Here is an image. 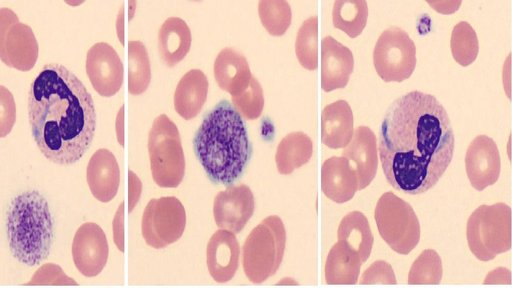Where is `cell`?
I'll return each instance as SVG.
<instances>
[{"mask_svg":"<svg viewBox=\"0 0 512 288\" xmlns=\"http://www.w3.org/2000/svg\"><path fill=\"white\" fill-rule=\"evenodd\" d=\"M354 133L353 113L345 100L327 105L321 115V140L331 149L344 148Z\"/></svg>","mask_w":512,"mask_h":288,"instance_id":"obj_21","label":"cell"},{"mask_svg":"<svg viewBox=\"0 0 512 288\" xmlns=\"http://www.w3.org/2000/svg\"><path fill=\"white\" fill-rule=\"evenodd\" d=\"M151 80L148 53L141 41L128 42V92L139 95L146 91Z\"/></svg>","mask_w":512,"mask_h":288,"instance_id":"obj_29","label":"cell"},{"mask_svg":"<svg viewBox=\"0 0 512 288\" xmlns=\"http://www.w3.org/2000/svg\"><path fill=\"white\" fill-rule=\"evenodd\" d=\"M240 246L234 233L219 229L209 239L206 263L210 276L217 283L230 281L239 266Z\"/></svg>","mask_w":512,"mask_h":288,"instance_id":"obj_17","label":"cell"},{"mask_svg":"<svg viewBox=\"0 0 512 288\" xmlns=\"http://www.w3.org/2000/svg\"><path fill=\"white\" fill-rule=\"evenodd\" d=\"M295 53L301 66L313 71L318 67V17L311 16L300 26Z\"/></svg>","mask_w":512,"mask_h":288,"instance_id":"obj_30","label":"cell"},{"mask_svg":"<svg viewBox=\"0 0 512 288\" xmlns=\"http://www.w3.org/2000/svg\"><path fill=\"white\" fill-rule=\"evenodd\" d=\"M124 107L122 106L117 114L116 122H115V129L117 134V139L121 146L124 145Z\"/></svg>","mask_w":512,"mask_h":288,"instance_id":"obj_42","label":"cell"},{"mask_svg":"<svg viewBox=\"0 0 512 288\" xmlns=\"http://www.w3.org/2000/svg\"><path fill=\"white\" fill-rule=\"evenodd\" d=\"M16 120V104L11 91L0 85V138L7 136Z\"/></svg>","mask_w":512,"mask_h":288,"instance_id":"obj_37","label":"cell"},{"mask_svg":"<svg viewBox=\"0 0 512 288\" xmlns=\"http://www.w3.org/2000/svg\"><path fill=\"white\" fill-rule=\"evenodd\" d=\"M231 99L235 110L245 119L254 120L262 114L264 107L263 89L253 76L247 88L231 96Z\"/></svg>","mask_w":512,"mask_h":288,"instance_id":"obj_34","label":"cell"},{"mask_svg":"<svg viewBox=\"0 0 512 288\" xmlns=\"http://www.w3.org/2000/svg\"><path fill=\"white\" fill-rule=\"evenodd\" d=\"M338 243L355 253L362 263L371 254L374 237L366 216L360 211L346 214L338 227Z\"/></svg>","mask_w":512,"mask_h":288,"instance_id":"obj_25","label":"cell"},{"mask_svg":"<svg viewBox=\"0 0 512 288\" xmlns=\"http://www.w3.org/2000/svg\"><path fill=\"white\" fill-rule=\"evenodd\" d=\"M442 274V261L439 254L434 249H425L413 262L407 282L410 285H438Z\"/></svg>","mask_w":512,"mask_h":288,"instance_id":"obj_32","label":"cell"},{"mask_svg":"<svg viewBox=\"0 0 512 288\" xmlns=\"http://www.w3.org/2000/svg\"><path fill=\"white\" fill-rule=\"evenodd\" d=\"M429 5H431L436 11L441 13H449L447 10L450 9L452 12L456 11L458 7L461 4V1L458 2H450V1H444V2H428Z\"/></svg>","mask_w":512,"mask_h":288,"instance_id":"obj_41","label":"cell"},{"mask_svg":"<svg viewBox=\"0 0 512 288\" xmlns=\"http://www.w3.org/2000/svg\"><path fill=\"white\" fill-rule=\"evenodd\" d=\"M31 133L50 161L69 165L90 147L96 128L91 94L82 81L59 63L43 66L28 93Z\"/></svg>","mask_w":512,"mask_h":288,"instance_id":"obj_2","label":"cell"},{"mask_svg":"<svg viewBox=\"0 0 512 288\" xmlns=\"http://www.w3.org/2000/svg\"><path fill=\"white\" fill-rule=\"evenodd\" d=\"M373 64L385 82L408 79L416 66V47L407 32L397 26L385 29L375 44Z\"/></svg>","mask_w":512,"mask_h":288,"instance_id":"obj_9","label":"cell"},{"mask_svg":"<svg viewBox=\"0 0 512 288\" xmlns=\"http://www.w3.org/2000/svg\"><path fill=\"white\" fill-rule=\"evenodd\" d=\"M258 14L266 31L273 36L283 35L291 24V7L284 0L259 1Z\"/></svg>","mask_w":512,"mask_h":288,"instance_id":"obj_33","label":"cell"},{"mask_svg":"<svg viewBox=\"0 0 512 288\" xmlns=\"http://www.w3.org/2000/svg\"><path fill=\"white\" fill-rule=\"evenodd\" d=\"M470 251L480 261H490L511 248V208L502 202L480 205L467 220Z\"/></svg>","mask_w":512,"mask_h":288,"instance_id":"obj_6","label":"cell"},{"mask_svg":"<svg viewBox=\"0 0 512 288\" xmlns=\"http://www.w3.org/2000/svg\"><path fill=\"white\" fill-rule=\"evenodd\" d=\"M25 285L76 286L78 283L73 278L67 276L59 265L47 263L38 268Z\"/></svg>","mask_w":512,"mask_h":288,"instance_id":"obj_35","label":"cell"},{"mask_svg":"<svg viewBox=\"0 0 512 288\" xmlns=\"http://www.w3.org/2000/svg\"><path fill=\"white\" fill-rule=\"evenodd\" d=\"M355 170L358 190L366 188L374 179L378 167L377 141L374 132L367 126L355 129L351 141L342 151Z\"/></svg>","mask_w":512,"mask_h":288,"instance_id":"obj_16","label":"cell"},{"mask_svg":"<svg viewBox=\"0 0 512 288\" xmlns=\"http://www.w3.org/2000/svg\"><path fill=\"white\" fill-rule=\"evenodd\" d=\"M39 45L32 28L8 7L0 8V59L12 68L28 71L36 63Z\"/></svg>","mask_w":512,"mask_h":288,"instance_id":"obj_11","label":"cell"},{"mask_svg":"<svg viewBox=\"0 0 512 288\" xmlns=\"http://www.w3.org/2000/svg\"><path fill=\"white\" fill-rule=\"evenodd\" d=\"M368 5L364 0H338L333 4V26L349 37L359 36L366 26Z\"/></svg>","mask_w":512,"mask_h":288,"instance_id":"obj_28","label":"cell"},{"mask_svg":"<svg viewBox=\"0 0 512 288\" xmlns=\"http://www.w3.org/2000/svg\"><path fill=\"white\" fill-rule=\"evenodd\" d=\"M465 167L473 188L482 191L496 183L500 175L501 161L495 141L486 136H476L469 144Z\"/></svg>","mask_w":512,"mask_h":288,"instance_id":"obj_15","label":"cell"},{"mask_svg":"<svg viewBox=\"0 0 512 288\" xmlns=\"http://www.w3.org/2000/svg\"><path fill=\"white\" fill-rule=\"evenodd\" d=\"M374 218L381 238L398 254H409L419 243L420 223L412 206L388 191L379 198Z\"/></svg>","mask_w":512,"mask_h":288,"instance_id":"obj_8","label":"cell"},{"mask_svg":"<svg viewBox=\"0 0 512 288\" xmlns=\"http://www.w3.org/2000/svg\"><path fill=\"white\" fill-rule=\"evenodd\" d=\"M254 196L244 184L229 186L214 198L213 216L219 229L239 233L254 213Z\"/></svg>","mask_w":512,"mask_h":288,"instance_id":"obj_14","label":"cell"},{"mask_svg":"<svg viewBox=\"0 0 512 288\" xmlns=\"http://www.w3.org/2000/svg\"><path fill=\"white\" fill-rule=\"evenodd\" d=\"M186 226V212L174 196L151 199L146 205L141 221L142 236L147 245L162 249L176 242Z\"/></svg>","mask_w":512,"mask_h":288,"instance_id":"obj_10","label":"cell"},{"mask_svg":"<svg viewBox=\"0 0 512 288\" xmlns=\"http://www.w3.org/2000/svg\"><path fill=\"white\" fill-rule=\"evenodd\" d=\"M193 148L213 183L229 187L241 176L251 146L242 117L227 100L220 101L204 117L194 136Z\"/></svg>","mask_w":512,"mask_h":288,"instance_id":"obj_3","label":"cell"},{"mask_svg":"<svg viewBox=\"0 0 512 288\" xmlns=\"http://www.w3.org/2000/svg\"><path fill=\"white\" fill-rule=\"evenodd\" d=\"M286 231L281 218L263 219L247 236L242 248V266L248 280L263 283L273 276L283 260Z\"/></svg>","mask_w":512,"mask_h":288,"instance_id":"obj_5","label":"cell"},{"mask_svg":"<svg viewBox=\"0 0 512 288\" xmlns=\"http://www.w3.org/2000/svg\"><path fill=\"white\" fill-rule=\"evenodd\" d=\"M354 69L351 50L332 36L321 42V87L325 92L344 88Z\"/></svg>","mask_w":512,"mask_h":288,"instance_id":"obj_18","label":"cell"},{"mask_svg":"<svg viewBox=\"0 0 512 288\" xmlns=\"http://www.w3.org/2000/svg\"><path fill=\"white\" fill-rule=\"evenodd\" d=\"M361 265L362 262L355 253L340 243H335L331 247L325 262L326 284H357Z\"/></svg>","mask_w":512,"mask_h":288,"instance_id":"obj_26","label":"cell"},{"mask_svg":"<svg viewBox=\"0 0 512 288\" xmlns=\"http://www.w3.org/2000/svg\"><path fill=\"white\" fill-rule=\"evenodd\" d=\"M214 77L218 86L233 96L247 88L252 75L245 56L227 47L215 59Z\"/></svg>","mask_w":512,"mask_h":288,"instance_id":"obj_22","label":"cell"},{"mask_svg":"<svg viewBox=\"0 0 512 288\" xmlns=\"http://www.w3.org/2000/svg\"><path fill=\"white\" fill-rule=\"evenodd\" d=\"M112 229L115 245L121 252H124V203L119 205L115 213Z\"/></svg>","mask_w":512,"mask_h":288,"instance_id":"obj_38","label":"cell"},{"mask_svg":"<svg viewBox=\"0 0 512 288\" xmlns=\"http://www.w3.org/2000/svg\"><path fill=\"white\" fill-rule=\"evenodd\" d=\"M86 73L98 94L111 97L123 83V64L115 49L106 42L92 45L86 55Z\"/></svg>","mask_w":512,"mask_h":288,"instance_id":"obj_12","label":"cell"},{"mask_svg":"<svg viewBox=\"0 0 512 288\" xmlns=\"http://www.w3.org/2000/svg\"><path fill=\"white\" fill-rule=\"evenodd\" d=\"M451 53L461 66H469L477 58L479 43L475 30L466 21L457 23L451 33Z\"/></svg>","mask_w":512,"mask_h":288,"instance_id":"obj_31","label":"cell"},{"mask_svg":"<svg viewBox=\"0 0 512 288\" xmlns=\"http://www.w3.org/2000/svg\"><path fill=\"white\" fill-rule=\"evenodd\" d=\"M361 285H395L397 284L396 276L392 266L384 261L377 260L373 262L362 274L358 281Z\"/></svg>","mask_w":512,"mask_h":288,"instance_id":"obj_36","label":"cell"},{"mask_svg":"<svg viewBox=\"0 0 512 288\" xmlns=\"http://www.w3.org/2000/svg\"><path fill=\"white\" fill-rule=\"evenodd\" d=\"M109 246L103 229L86 222L76 231L72 242V257L77 270L86 277H95L107 263Z\"/></svg>","mask_w":512,"mask_h":288,"instance_id":"obj_13","label":"cell"},{"mask_svg":"<svg viewBox=\"0 0 512 288\" xmlns=\"http://www.w3.org/2000/svg\"><path fill=\"white\" fill-rule=\"evenodd\" d=\"M148 152L154 182L163 188L178 187L185 173V157L178 128L165 114L152 123Z\"/></svg>","mask_w":512,"mask_h":288,"instance_id":"obj_7","label":"cell"},{"mask_svg":"<svg viewBox=\"0 0 512 288\" xmlns=\"http://www.w3.org/2000/svg\"><path fill=\"white\" fill-rule=\"evenodd\" d=\"M10 251L20 263L32 267L44 261L53 241V219L45 197L28 190L14 197L6 212Z\"/></svg>","mask_w":512,"mask_h":288,"instance_id":"obj_4","label":"cell"},{"mask_svg":"<svg viewBox=\"0 0 512 288\" xmlns=\"http://www.w3.org/2000/svg\"><path fill=\"white\" fill-rule=\"evenodd\" d=\"M86 178L97 200L103 203L111 201L120 184V169L114 154L106 148L96 150L88 162Z\"/></svg>","mask_w":512,"mask_h":288,"instance_id":"obj_19","label":"cell"},{"mask_svg":"<svg viewBox=\"0 0 512 288\" xmlns=\"http://www.w3.org/2000/svg\"><path fill=\"white\" fill-rule=\"evenodd\" d=\"M313 154V142L310 137L295 131L287 134L278 144L275 162L278 172L288 175L306 164Z\"/></svg>","mask_w":512,"mask_h":288,"instance_id":"obj_27","label":"cell"},{"mask_svg":"<svg viewBox=\"0 0 512 288\" xmlns=\"http://www.w3.org/2000/svg\"><path fill=\"white\" fill-rule=\"evenodd\" d=\"M321 188L324 195L336 203H345L354 197L358 179L346 158L332 156L323 162Z\"/></svg>","mask_w":512,"mask_h":288,"instance_id":"obj_20","label":"cell"},{"mask_svg":"<svg viewBox=\"0 0 512 288\" xmlns=\"http://www.w3.org/2000/svg\"><path fill=\"white\" fill-rule=\"evenodd\" d=\"M483 283L485 285H494V284H510L511 283V277H510V271L506 268L499 267L492 271H490Z\"/></svg>","mask_w":512,"mask_h":288,"instance_id":"obj_40","label":"cell"},{"mask_svg":"<svg viewBox=\"0 0 512 288\" xmlns=\"http://www.w3.org/2000/svg\"><path fill=\"white\" fill-rule=\"evenodd\" d=\"M379 157L387 182L410 195L427 192L451 163L455 138L446 109L421 91L397 98L379 128Z\"/></svg>","mask_w":512,"mask_h":288,"instance_id":"obj_1","label":"cell"},{"mask_svg":"<svg viewBox=\"0 0 512 288\" xmlns=\"http://www.w3.org/2000/svg\"><path fill=\"white\" fill-rule=\"evenodd\" d=\"M142 191V183L138 176L128 171V212L131 213L139 201Z\"/></svg>","mask_w":512,"mask_h":288,"instance_id":"obj_39","label":"cell"},{"mask_svg":"<svg viewBox=\"0 0 512 288\" xmlns=\"http://www.w3.org/2000/svg\"><path fill=\"white\" fill-rule=\"evenodd\" d=\"M191 31L187 23L179 17H169L158 32V51L161 60L173 67L189 52Z\"/></svg>","mask_w":512,"mask_h":288,"instance_id":"obj_24","label":"cell"},{"mask_svg":"<svg viewBox=\"0 0 512 288\" xmlns=\"http://www.w3.org/2000/svg\"><path fill=\"white\" fill-rule=\"evenodd\" d=\"M208 93V79L200 69H191L179 80L174 93V108L185 120L202 109Z\"/></svg>","mask_w":512,"mask_h":288,"instance_id":"obj_23","label":"cell"}]
</instances>
